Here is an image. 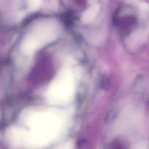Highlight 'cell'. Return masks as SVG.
I'll list each match as a JSON object with an SVG mask.
<instances>
[{"mask_svg":"<svg viewBox=\"0 0 149 149\" xmlns=\"http://www.w3.org/2000/svg\"><path fill=\"white\" fill-rule=\"evenodd\" d=\"M28 124L31 131L26 133V144L31 147H42L47 144L58 135L61 127L59 117L47 112L31 113Z\"/></svg>","mask_w":149,"mask_h":149,"instance_id":"cell-1","label":"cell"},{"mask_svg":"<svg viewBox=\"0 0 149 149\" xmlns=\"http://www.w3.org/2000/svg\"><path fill=\"white\" fill-rule=\"evenodd\" d=\"M58 33L59 28L53 20H45L38 22L25 35L21 42L20 49L25 55H31L55 40Z\"/></svg>","mask_w":149,"mask_h":149,"instance_id":"cell-2","label":"cell"},{"mask_svg":"<svg viewBox=\"0 0 149 149\" xmlns=\"http://www.w3.org/2000/svg\"><path fill=\"white\" fill-rule=\"evenodd\" d=\"M74 90L73 74L69 70L65 69L57 75L49 85L46 94L47 100L51 104H65L73 98Z\"/></svg>","mask_w":149,"mask_h":149,"instance_id":"cell-3","label":"cell"},{"mask_svg":"<svg viewBox=\"0 0 149 149\" xmlns=\"http://www.w3.org/2000/svg\"><path fill=\"white\" fill-rule=\"evenodd\" d=\"M98 10L99 7L97 5L93 6L90 8H89L83 14L82 17H81V21L84 23H88L93 21L97 16Z\"/></svg>","mask_w":149,"mask_h":149,"instance_id":"cell-4","label":"cell"},{"mask_svg":"<svg viewBox=\"0 0 149 149\" xmlns=\"http://www.w3.org/2000/svg\"><path fill=\"white\" fill-rule=\"evenodd\" d=\"M42 0H27V4L29 10L31 11L36 10L40 6Z\"/></svg>","mask_w":149,"mask_h":149,"instance_id":"cell-5","label":"cell"}]
</instances>
